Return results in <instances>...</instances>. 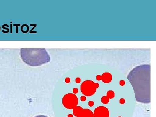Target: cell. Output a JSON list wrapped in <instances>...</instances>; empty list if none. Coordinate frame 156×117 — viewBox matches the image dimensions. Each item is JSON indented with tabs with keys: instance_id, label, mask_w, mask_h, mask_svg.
<instances>
[{
	"instance_id": "8",
	"label": "cell",
	"mask_w": 156,
	"mask_h": 117,
	"mask_svg": "<svg viewBox=\"0 0 156 117\" xmlns=\"http://www.w3.org/2000/svg\"><path fill=\"white\" fill-rule=\"evenodd\" d=\"M83 109L80 106H76L73 109V114L76 117H78L79 115L83 111Z\"/></svg>"
},
{
	"instance_id": "15",
	"label": "cell",
	"mask_w": 156,
	"mask_h": 117,
	"mask_svg": "<svg viewBox=\"0 0 156 117\" xmlns=\"http://www.w3.org/2000/svg\"><path fill=\"white\" fill-rule=\"evenodd\" d=\"M81 99L82 101H85L86 100V98L85 96H82L81 98Z\"/></svg>"
},
{
	"instance_id": "5",
	"label": "cell",
	"mask_w": 156,
	"mask_h": 117,
	"mask_svg": "<svg viewBox=\"0 0 156 117\" xmlns=\"http://www.w3.org/2000/svg\"><path fill=\"white\" fill-rule=\"evenodd\" d=\"M94 117H109V111L104 106L98 107L93 113Z\"/></svg>"
},
{
	"instance_id": "17",
	"label": "cell",
	"mask_w": 156,
	"mask_h": 117,
	"mask_svg": "<svg viewBox=\"0 0 156 117\" xmlns=\"http://www.w3.org/2000/svg\"><path fill=\"white\" fill-rule=\"evenodd\" d=\"M76 82L77 83H79L80 82L81 80L80 78H77V79H76Z\"/></svg>"
},
{
	"instance_id": "18",
	"label": "cell",
	"mask_w": 156,
	"mask_h": 117,
	"mask_svg": "<svg viewBox=\"0 0 156 117\" xmlns=\"http://www.w3.org/2000/svg\"><path fill=\"white\" fill-rule=\"evenodd\" d=\"M34 117H48L47 116L44 115H40L36 116Z\"/></svg>"
},
{
	"instance_id": "9",
	"label": "cell",
	"mask_w": 156,
	"mask_h": 117,
	"mask_svg": "<svg viewBox=\"0 0 156 117\" xmlns=\"http://www.w3.org/2000/svg\"><path fill=\"white\" fill-rule=\"evenodd\" d=\"M107 97L109 99H112L115 97V92L113 91H108L107 92Z\"/></svg>"
},
{
	"instance_id": "12",
	"label": "cell",
	"mask_w": 156,
	"mask_h": 117,
	"mask_svg": "<svg viewBox=\"0 0 156 117\" xmlns=\"http://www.w3.org/2000/svg\"><path fill=\"white\" fill-rule=\"evenodd\" d=\"M120 85H121V86H124V85H125V81H124V80L120 81Z\"/></svg>"
},
{
	"instance_id": "16",
	"label": "cell",
	"mask_w": 156,
	"mask_h": 117,
	"mask_svg": "<svg viewBox=\"0 0 156 117\" xmlns=\"http://www.w3.org/2000/svg\"><path fill=\"white\" fill-rule=\"evenodd\" d=\"M78 92V89H76V88H74L73 90V92L74 93H77Z\"/></svg>"
},
{
	"instance_id": "20",
	"label": "cell",
	"mask_w": 156,
	"mask_h": 117,
	"mask_svg": "<svg viewBox=\"0 0 156 117\" xmlns=\"http://www.w3.org/2000/svg\"><path fill=\"white\" fill-rule=\"evenodd\" d=\"M95 86L96 89H97V88H98V87H99V84L98 83H95Z\"/></svg>"
},
{
	"instance_id": "14",
	"label": "cell",
	"mask_w": 156,
	"mask_h": 117,
	"mask_svg": "<svg viewBox=\"0 0 156 117\" xmlns=\"http://www.w3.org/2000/svg\"><path fill=\"white\" fill-rule=\"evenodd\" d=\"M96 80L98 81H100L101 80V76L100 75H98L96 76Z\"/></svg>"
},
{
	"instance_id": "1",
	"label": "cell",
	"mask_w": 156,
	"mask_h": 117,
	"mask_svg": "<svg viewBox=\"0 0 156 117\" xmlns=\"http://www.w3.org/2000/svg\"><path fill=\"white\" fill-rule=\"evenodd\" d=\"M127 79L132 85L137 102H151V65H140L131 70Z\"/></svg>"
},
{
	"instance_id": "3",
	"label": "cell",
	"mask_w": 156,
	"mask_h": 117,
	"mask_svg": "<svg viewBox=\"0 0 156 117\" xmlns=\"http://www.w3.org/2000/svg\"><path fill=\"white\" fill-rule=\"evenodd\" d=\"M77 96L73 93H67L62 98V104L66 108L68 109H73L77 106Z\"/></svg>"
},
{
	"instance_id": "10",
	"label": "cell",
	"mask_w": 156,
	"mask_h": 117,
	"mask_svg": "<svg viewBox=\"0 0 156 117\" xmlns=\"http://www.w3.org/2000/svg\"><path fill=\"white\" fill-rule=\"evenodd\" d=\"M101 102L104 104H106L109 102V99L106 96H104L101 98Z\"/></svg>"
},
{
	"instance_id": "2",
	"label": "cell",
	"mask_w": 156,
	"mask_h": 117,
	"mask_svg": "<svg viewBox=\"0 0 156 117\" xmlns=\"http://www.w3.org/2000/svg\"><path fill=\"white\" fill-rule=\"evenodd\" d=\"M20 56L23 62L31 66H41L50 61V55L45 48H21Z\"/></svg>"
},
{
	"instance_id": "19",
	"label": "cell",
	"mask_w": 156,
	"mask_h": 117,
	"mask_svg": "<svg viewBox=\"0 0 156 117\" xmlns=\"http://www.w3.org/2000/svg\"><path fill=\"white\" fill-rule=\"evenodd\" d=\"M66 82L67 83H69L70 82V79L69 78H66Z\"/></svg>"
},
{
	"instance_id": "11",
	"label": "cell",
	"mask_w": 156,
	"mask_h": 117,
	"mask_svg": "<svg viewBox=\"0 0 156 117\" xmlns=\"http://www.w3.org/2000/svg\"><path fill=\"white\" fill-rule=\"evenodd\" d=\"M89 106L92 107L94 105V102L92 101H89Z\"/></svg>"
},
{
	"instance_id": "6",
	"label": "cell",
	"mask_w": 156,
	"mask_h": 117,
	"mask_svg": "<svg viewBox=\"0 0 156 117\" xmlns=\"http://www.w3.org/2000/svg\"><path fill=\"white\" fill-rule=\"evenodd\" d=\"M101 80L105 83H110L112 80V75L110 73H104L101 76Z\"/></svg>"
},
{
	"instance_id": "4",
	"label": "cell",
	"mask_w": 156,
	"mask_h": 117,
	"mask_svg": "<svg viewBox=\"0 0 156 117\" xmlns=\"http://www.w3.org/2000/svg\"><path fill=\"white\" fill-rule=\"evenodd\" d=\"M95 83L91 80L84 81L81 85V91L84 95L91 96L94 95L96 91Z\"/></svg>"
},
{
	"instance_id": "7",
	"label": "cell",
	"mask_w": 156,
	"mask_h": 117,
	"mask_svg": "<svg viewBox=\"0 0 156 117\" xmlns=\"http://www.w3.org/2000/svg\"><path fill=\"white\" fill-rule=\"evenodd\" d=\"M78 117H94L93 112L89 109H83Z\"/></svg>"
},
{
	"instance_id": "21",
	"label": "cell",
	"mask_w": 156,
	"mask_h": 117,
	"mask_svg": "<svg viewBox=\"0 0 156 117\" xmlns=\"http://www.w3.org/2000/svg\"></svg>"
},
{
	"instance_id": "13",
	"label": "cell",
	"mask_w": 156,
	"mask_h": 117,
	"mask_svg": "<svg viewBox=\"0 0 156 117\" xmlns=\"http://www.w3.org/2000/svg\"><path fill=\"white\" fill-rule=\"evenodd\" d=\"M120 103L122 104H123L125 103V100L124 98H121L120 100Z\"/></svg>"
}]
</instances>
